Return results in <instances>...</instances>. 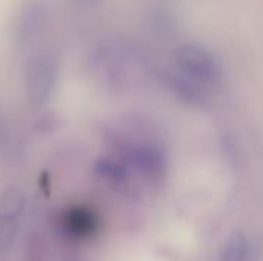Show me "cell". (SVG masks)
Instances as JSON below:
<instances>
[{
  "label": "cell",
  "mask_w": 263,
  "mask_h": 261,
  "mask_svg": "<svg viewBox=\"0 0 263 261\" xmlns=\"http://www.w3.org/2000/svg\"><path fill=\"white\" fill-rule=\"evenodd\" d=\"M59 58L52 52H42L34 55L25 71V83H26V95L32 106H43L59 80Z\"/></svg>",
  "instance_id": "6da1fadb"
},
{
  "label": "cell",
  "mask_w": 263,
  "mask_h": 261,
  "mask_svg": "<svg viewBox=\"0 0 263 261\" xmlns=\"http://www.w3.org/2000/svg\"><path fill=\"white\" fill-rule=\"evenodd\" d=\"M46 22V8L40 0H28L17 12L14 23V35L17 43L28 46L42 34Z\"/></svg>",
  "instance_id": "7a4b0ae2"
},
{
  "label": "cell",
  "mask_w": 263,
  "mask_h": 261,
  "mask_svg": "<svg viewBox=\"0 0 263 261\" xmlns=\"http://www.w3.org/2000/svg\"><path fill=\"white\" fill-rule=\"evenodd\" d=\"M25 194L18 188H8L0 197V222L11 223L23 212Z\"/></svg>",
  "instance_id": "3957f363"
},
{
  "label": "cell",
  "mask_w": 263,
  "mask_h": 261,
  "mask_svg": "<svg viewBox=\"0 0 263 261\" xmlns=\"http://www.w3.org/2000/svg\"><path fill=\"white\" fill-rule=\"evenodd\" d=\"M92 171H94L96 177H99L108 183H112V185H123L128 182V168L112 158L96 160Z\"/></svg>",
  "instance_id": "277c9868"
},
{
  "label": "cell",
  "mask_w": 263,
  "mask_h": 261,
  "mask_svg": "<svg viewBox=\"0 0 263 261\" xmlns=\"http://www.w3.org/2000/svg\"><path fill=\"white\" fill-rule=\"evenodd\" d=\"M250 252V240L243 234H234L223 243L216 261H248Z\"/></svg>",
  "instance_id": "5b68a950"
},
{
  "label": "cell",
  "mask_w": 263,
  "mask_h": 261,
  "mask_svg": "<svg viewBox=\"0 0 263 261\" xmlns=\"http://www.w3.org/2000/svg\"><path fill=\"white\" fill-rule=\"evenodd\" d=\"M34 128L42 134H52L60 128V118L52 112H46L34 122Z\"/></svg>",
  "instance_id": "8992f818"
},
{
  "label": "cell",
  "mask_w": 263,
  "mask_h": 261,
  "mask_svg": "<svg viewBox=\"0 0 263 261\" xmlns=\"http://www.w3.org/2000/svg\"><path fill=\"white\" fill-rule=\"evenodd\" d=\"M94 228V223H92V218L85 215V214H80V215H71L69 218V229L76 234H80V235H85L88 234L89 231H92Z\"/></svg>",
  "instance_id": "52a82bcc"
},
{
  "label": "cell",
  "mask_w": 263,
  "mask_h": 261,
  "mask_svg": "<svg viewBox=\"0 0 263 261\" xmlns=\"http://www.w3.org/2000/svg\"><path fill=\"white\" fill-rule=\"evenodd\" d=\"M12 143H14L12 129L9 126L6 114L0 108V151H6L9 148V145H12Z\"/></svg>",
  "instance_id": "ba28073f"
},
{
  "label": "cell",
  "mask_w": 263,
  "mask_h": 261,
  "mask_svg": "<svg viewBox=\"0 0 263 261\" xmlns=\"http://www.w3.org/2000/svg\"><path fill=\"white\" fill-rule=\"evenodd\" d=\"M80 2H91V0H80Z\"/></svg>",
  "instance_id": "9c48e42d"
}]
</instances>
